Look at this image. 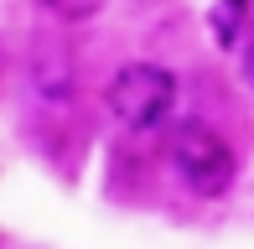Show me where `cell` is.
Masks as SVG:
<instances>
[{
  "label": "cell",
  "instance_id": "6da1fadb",
  "mask_svg": "<svg viewBox=\"0 0 254 249\" xmlns=\"http://www.w3.org/2000/svg\"><path fill=\"white\" fill-rule=\"evenodd\" d=\"M171 161H177V172L187 177V187L197 197H223L234 187V172H239L228 140L202 120H182L171 130Z\"/></svg>",
  "mask_w": 254,
  "mask_h": 249
},
{
  "label": "cell",
  "instance_id": "7a4b0ae2",
  "mask_svg": "<svg viewBox=\"0 0 254 249\" xmlns=\"http://www.w3.org/2000/svg\"><path fill=\"white\" fill-rule=\"evenodd\" d=\"M177 104V78L156 62H130L109 78V109L130 130H156Z\"/></svg>",
  "mask_w": 254,
  "mask_h": 249
},
{
  "label": "cell",
  "instance_id": "3957f363",
  "mask_svg": "<svg viewBox=\"0 0 254 249\" xmlns=\"http://www.w3.org/2000/svg\"><path fill=\"white\" fill-rule=\"evenodd\" d=\"M31 83H37L42 99H73V83H78V62H73V47L67 42H52L42 37L37 52H31Z\"/></svg>",
  "mask_w": 254,
  "mask_h": 249
},
{
  "label": "cell",
  "instance_id": "277c9868",
  "mask_svg": "<svg viewBox=\"0 0 254 249\" xmlns=\"http://www.w3.org/2000/svg\"><path fill=\"white\" fill-rule=\"evenodd\" d=\"M244 5H249V0H223V5L213 10V31H218V42H223V47H228V42L239 37V21H244Z\"/></svg>",
  "mask_w": 254,
  "mask_h": 249
},
{
  "label": "cell",
  "instance_id": "5b68a950",
  "mask_svg": "<svg viewBox=\"0 0 254 249\" xmlns=\"http://www.w3.org/2000/svg\"><path fill=\"white\" fill-rule=\"evenodd\" d=\"M42 5H47L57 21H88V16L104 10V0H42Z\"/></svg>",
  "mask_w": 254,
  "mask_h": 249
},
{
  "label": "cell",
  "instance_id": "8992f818",
  "mask_svg": "<svg viewBox=\"0 0 254 249\" xmlns=\"http://www.w3.org/2000/svg\"><path fill=\"white\" fill-rule=\"evenodd\" d=\"M249 73H254V52H249Z\"/></svg>",
  "mask_w": 254,
  "mask_h": 249
}]
</instances>
